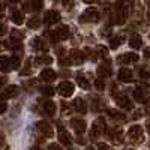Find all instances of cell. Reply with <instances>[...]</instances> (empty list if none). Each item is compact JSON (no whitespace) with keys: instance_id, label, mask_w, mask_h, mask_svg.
I'll return each mask as SVG.
<instances>
[{"instance_id":"f35d334b","label":"cell","mask_w":150,"mask_h":150,"mask_svg":"<svg viewBox=\"0 0 150 150\" xmlns=\"http://www.w3.org/2000/svg\"><path fill=\"white\" fill-rule=\"evenodd\" d=\"M5 32H6L5 24H2V23H0V36H2V35H5Z\"/></svg>"},{"instance_id":"b9f144b4","label":"cell","mask_w":150,"mask_h":150,"mask_svg":"<svg viewBox=\"0 0 150 150\" xmlns=\"http://www.w3.org/2000/svg\"><path fill=\"white\" fill-rule=\"evenodd\" d=\"M5 6H6V5H5L3 2H0V12H2V11L5 9Z\"/></svg>"},{"instance_id":"7bdbcfd3","label":"cell","mask_w":150,"mask_h":150,"mask_svg":"<svg viewBox=\"0 0 150 150\" xmlns=\"http://www.w3.org/2000/svg\"><path fill=\"white\" fill-rule=\"evenodd\" d=\"M147 129H149V132H150V122H147Z\"/></svg>"},{"instance_id":"4fadbf2b","label":"cell","mask_w":150,"mask_h":150,"mask_svg":"<svg viewBox=\"0 0 150 150\" xmlns=\"http://www.w3.org/2000/svg\"><path fill=\"white\" fill-rule=\"evenodd\" d=\"M137 60H138V56H137L135 53H126V54L119 56V62H120V63H125V65L135 63Z\"/></svg>"},{"instance_id":"7a4b0ae2","label":"cell","mask_w":150,"mask_h":150,"mask_svg":"<svg viewBox=\"0 0 150 150\" xmlns=\"http://www.w3.org/2000/svg\"><path fill=\"white\" fill-rule=\"evenodd\" d=\"M80 21L81 23H96V21H99V11L95 9V8L86 9L80 17Z\"/></svg>"},{"instance_id":"1f68e13d","label":"cell","mask_w":150,"mask_h":150,"mask_svg":"<svg viewBox=\"0 0 150 150\" xmlns=\"http://www.w3.org/2000/svg\"><path fill=\"white\" fill-rule=\"evenodd\" d=\"M41 92H42L45 96H53V95H54V89H53V87H50V86L41 87Z\"/></svg>"},{"instance_id":"9c48e42d","label":"cell","mask_w":150,"mask_h":150,"mask_svg":"<svg viewBox=\"0 0 150 150\" xmlns=\"http://www.w3.org/2000/svg\"><path fill=\"white\" fill-rule=\"evenodd\" d=\"M69 59H71V63L74 65H81L84 62V54L80 51V50H71L69 51Z\"/></svg>"},{"instance_id":"8992f818","label":"cell","mask_w":150,"mask_h":150,"mask_svg":"<svg viewBox=\"0 0 150 150\" xmlns=\"http://www.w3.org/2000/svg\"><path fill=\"white\" fill-rule=\"evenodd\" d=\"M36 128L39 129V132H41V134H44L45 137H53V135H54L51 125H50L48 122H45V120L38 122V123H36Z\"/></svg>"},{"instance_id":"d590c367","label":"cell","mask_w":150,"mask_h":150,"mask_svg":"<svg viewBox=\"0 0 150 150\" xmlns=\"http://www.w3.org/2000/svg\"><path fill=\"white\" fill-rule=\"evenodd\" d=\"M6 108H8L6 102H5V101H0V114H2V112H5V111H6Z\"/></svg>"},{"instance_id":"44dd1931","label":"cell","mask_w":150,"mask_h":150,"mask_svg":"<svg viewBox=\"0 0 150 150\" xmlns=\"http://www.w3.org/2000/svg\"><path fill=\"white\" fill-rule=\"evenodd\" d=\"M59 140H60V143H63L65 146H71L72 144V137L66 131H63V129L59 132Z\"/></svg>"},{"instance_id":"277c9868","label":"cell","mask_w":150,"mask_h":150,"mask_svg":"<svg viewBox=\"0 0 150 150\" xmlns=\"http://www.w3.org/2000/svg\"><path fill=\"white\" fill-rule=\"evenodd\" d=\"M105 132V122L104 119H96L92 125V132H90V137L93 138H98L99 135H102Z\"/></svg>"},{"instance_id":"83f0119b","label":"cell","mask_w":150,"mask_h":150,"mask_svg":"<svg viewBox=\"0 0 150 150\" xmlns=\"http://www.w3.org/2000/svg\"><path fill=\"white\" fill-rule=\"evenodd\" d=\"M51 63H53V57L50 56H41L36 60V65H51Z\"/></svg>"},{"instance_id":"d4e9b609","label":"cell","mask_w":150,"mask_h":150,"mask_svg":"<svg viewBox=\"0 0 150 150\" xmlns=\"http://www.w3.org/2000/svg\"><path fill=\"white\" fill-rule=\"evenodd\" d=\"M77 83H78V86L81 87V89H84V90H89L90 87H92L90 81L87 80L86 77H83V75H78V77H77Z\"/></svg>"},{"instance_id":"7c38bea8","label":"cell","mask_w":150,"mask_h":150,"mask_svg":"<svg viewBox=\"0 0 150 150\" xmlns=\"http://www.w3.org/2000/svg\"><path fill=\"white\" fill-rule=\"evenodd\" d=\"M128 135H129V138H132V140H140L141 135H143V128L140 126V125H134V126L129 128Z\"/></svg>"},{"instance_id":"7402d4cb","label":"cell","mask_w":150,"mask_h":150,"mask_svg":"<svg viewBox=\"0 0 150 150\" xmlns=\"http://www.w3.org/2000/svg\"><path fill=\"white\" fill-rule=\"evenodd\" d=\"M44 111L47 112L48 116H54V114H56V111H57V107H56L54 102L47 101V102H44Z\"/></svg>"},{"instance_id":"cb8c5ba5","label":"cell","mask_w":150,"mask_h":150,"mask_svg":"<svg viewBox=\"0 0 150 150\" xmlns=\"http://www.w3.org/2000/svg\"><path fill=\"white\" fill-rule=\"evenodd\" d=\"M57 35H59V41H65L71 36V30L66 26H62L60 29H57Z\"/></svg>"},{"instance_id":"60d3db41","label":"cell","mask_w":150,"mask_h":150,"mask_svg":"<svg viewBox=\"0 0 150 150\" xmlns=\"http://www.w3.org/2000/svg\"><path fill=\"white\" fill-rule=\"evenodd\" d=\"M144 56H146L147 59H150V48H146V50H144Z\"/></svg>"},{"instance_id":"836d02e7","label":"cell","mask_w":150,"mask_h":150,"mask_svg":"<svg viewBox=\"0 0 150 150\" xmlns=\"http://www.w3.org/2000/svg\"><path fill=\"white\" fill-rule=\"evenodd\" d=\"M50 39H51V42H57L59 41V35H57V30H53V32H50Z\"/></svg>"},{"instance_id":"8fae6325","label":"cell","mask_w":150,"mask_h":150,"mask_svg":"<svg viewBox=\"0 0 150 150\" xmlns=\"http://www.w3.org/2000/svg\"><path fill=\"white\" fill-rule=\"evenodd\" d=\"M117 78L122 83H131L132 81V71L128 69V68H122L117 74Z\"/></svg>"},{"instance_id":"e575fe53","label":"cell","mask_w":150,"mask_h":150,"mask_svg":"<svg viewBox=\"0 0 150 150\" xmlns=\"http://www.w3.org/2000/svg\"><path fill=\"white\" fill-rule=\"evenodd\" d=\"M95 87L98 90H104V87H105V83L102 81V80H96L95 81Z\"/></svg>"},{"instance_id":"6da1fadb","label":"cell","mask_w":150,"mask_h":150,"mask_svg":"<svg viewBox=\"0 0 150 150\" xmlns=\"http://www.w3.org/2000/svg\"><path fill=\"white\" fill-rule=\"evenodd\" d=\"M126 17H128L126 6H125L123 3H117L114 12H112V21H114L116 24H123L125 21H126Z\"/></svg>"},{"instance_id":"9a60e30c","label":"cell","mask_w":150,"mask_h":150,"mask_svg":"<svg viewBox=\"0 0 150 150\" xmlns=\"http://www.w3.org/2000/svg\"><path fill=\"white\" fill-rule=\"evenodd\" d=\"M41 80H44L45 83H51V81H54L56 80V71H53V69H44V71H41Z\"/></svg>"},{"instance_id":"7dc6e473","label":"cell","mask_w":150,"mask_h":150,"mask_svg":"<svg viewBox=\"0 0 150 150\" xmlns=\"http://www.w3.org/2000/svg\"><path fill=\"white\" fill-rule=\"evenodd\" d=\"M149 18H150V9H149Z\"/></svg>"},{"instance_id":"ac0fdd59","label":"cell","mask_w":150,"mask_h":150,"mask_svg":"<svg viewBox=\"0 0 150 150\" xmlns=\"http://www.w3.org/2000/svg\"><path fill=\"white\" fill-rule=\"evenodd\" d=\"M111 74H112V71H111V66H110L108 62H107L105 65H101V66L98 68V75H99V77H102V78L110 77Z\"/></svg>"},{"instance_id":"30bf717a","label":"cell","mask_w":150,"mask_h":150,"mask_svg":"<svg viewBox=\"0 0 150 150\" xmlns=\"http://www.w3.org/2000/svg\"><path fill=\"white\" fill-rule=\"evenodd\" d=\"M72 107H74V110L77 112H80V114H86L87 112V105H86L83 98H75L74 102H72Z\"/></svg>"},{"instance_id":"ba28073f","label":"cell","mask_w":150,"mask_h":150,"mask_svg":"<svg viewBox=\"0 0 150 150\" xmlns=\"http://www.w3.org/2000/svg\"><path fill=\"white\" fill-rule=\"evenodd\" d=\"M18 95V87L17 86H8L6 89L2 90V93H0V98H2V101H5V99H11Z\"/></svg>"},{"instance_id":"f6af8a7d","label":"cell","mask_w":150,"mask_h":150,"mask_svg":"<svg viewBox=\"0 0 150 150\" xmlns=\"http://www.w3.org/2000/svg\"><path fill=\"white\" fill-rule=\"evenodd\" d=\"M2 47H3V44H2V42H0V50H2Z\"/></svg>"},{"instance_id":"d6a6232c","label":"cell","mask_w":150,"mask_h":150,"mask_svg":"<svg viewBox=\"0 0 150 150\" xmlns=\"http://www.w3.org/2000/svg\"><path fill=\"white\" fill-rule=\"evenodd\" d=\"M30 6H32V11H41L42 6H44V3L42 2H32Z\"/></svg>"},{"instance_id":"484cf974","label":"cell","mask_w":150,"mask_h":150,"mask_svg":"<svg viewBox=\"0 0 150 150\" xmlns=\"http://www.w3.org/2000/svg\"><path fill=\"white\" fill-rule=\"evenodd\" d=\"M27 27L32 29V30L39 29V27H41V20H39V17H32V18H29V21H27Z\"/></svg>"},{"instance_id":"52a82bcc","label":"cell","mask_w":150,"mask_h":150,"mask_svg":"<svg viewBox=\"0 0 150 150\" xmlns=\"http://www.w3.org/2000/svg\"><path fill=\"white\" fill-rule=\"evenodd\" d=\"M71 126H72V129L77 132V134H84V131H86V122L83 120V119H77V117H74V119H71Z\"/></svg>"},{"instance_id":"d6986e66","label":"cell","mask_w":150,"mask_h":150,"mask_svg":"<svg viewBox=\"0 0 150 150\" xmlns=\"http://www.w3.org/2000/svg\"><path fill=\"white\" fill-rule=\"evenodd\" d=\"M30 44H32V47H33L35 50H41V51H47V50H48V47H47V44L44 42L42 38H33V41H32Z\"/></svg>"},{"instance_id":"4316f807","label":"cell","mask_w":150,"mask_h":150,"mask_svg":"<svg viewBox=\"0 0 150 150\" xmlns=\"http://www.w3.org/2000/svg\"><path fill=\"white\" fill-rule=\"evenodd\" d=\"M134 98H135L138 102H143V104L147 102V98L144 96V90H143V89H135V92H134Z\"/></svg>"},{"instance_id":"4dcf8cb0","label":"cell","mask_w":150,"mask_h":150,"mask_svg":"<svg viewBox=\"0 0 150 150\" xmlns=\"http://www.w3.org/2000/svg\"><path fill=\"white\" fill-rule=\"evenodd\" d=\"M110 137H111V138L114 140L116 143H119V141L122 140V131H120V129H114V131L110 134Z\"/></svg>"},{"instance_id":"ee69618b","label":"cell","mask_w":150,"mask_h":150,"mask_svg":"<svg viewBox=\"0 0 150 150\" xmlns=\"http://www.w3.org/2000/svg\"><path fill=\"white\" fill-rule=\"evenodd\" d=\"M32 150H41V149H38V147H33V149H32Z\"/></svg>"},{"instance_id":"bcb514c9","label":"cell","mask_w":150,"mask_h":150,"mask_svg":"<svg viewBox=\"0 0 150 150\" xmlns=\"http://www.w3.org/2000/svg\"><path fill=\"white\" fill-rule=\"evenodd\" d=\"M87 150H93V149H92V147H87Z\"/></svg>"},{"instance_id":"e0dca14e","label":"cell","mask_w":150,"mask_h":150,"mask_svg":"<svg viewBox=\"0 0 150 150\" xmlns=\"http://www.w3.org/2000/svg\"><path fill=\"white\" fill-rule=\"evenodd\" d=\"M114 99H116V102H117V105H120L122 108H125V110H132V102L129 101V99L126 98V96H114Z\"/></svg>"},{"instance_id":"74e56055","label":"cell","mask_w":150,"mask_h":150,"mask_svg":"<svg viewBox=\"0 0 150 150\" xmlns=\"http://www.w3.org/2000/svg\"><path fill=\"white\" fill-rule=\"evenodd\" d=\"M140 77H143V78H147V77H150V72H146L144 69H141V71H140Z\"/></svg>"},{"instance_id":"603a6c76","label":"cell","mask_w":150,"mask_h":150,"mask_svg":"<svg viewBox=\"0 0 150 150\" xmlns=\"http://www.w3.org/2000/svg\"><path fill=\"white\" fill-rule=\"evenodd\" d=\"M11 69V60L6 56H0V71L2 72H9Z\"/></svg>"},{"instance_id":"5bb4252c","label":"cell","mask_w":150,"mask_h":150,"mask_svg":"<svg viewBox=\"0 0 150 150\" xmlns=\"http://www.w3.org/2000/svg\"><path fill=\"white\" fill-rule=\"evenodd\" d=\"M11 20L14 21L17 26H21V24L24 23V14H23V11H20V9H12V11H11Z\"/></svg>"},{"instance_id":"3957f363","label":"cell","mask_w":150,"mask_h":150,"mask_svg":"<svg viewBox=\"0 0 150 150\" xmlns=\"http://www.w3.org/2000/svg\"><path fill=\"white\" fill-rule=\"evenodd\" d=\"M74 90H75V86H74L71 81H63V83H60L59 87H57V92H59V95H60L62 98H69V96H72Z\"/></svg>"},{"instance_id":"ffe728a7","label":"cell","mask_w":150,"mask_h":150,"mask_svg":"<svg viewBox=\"0 0 150 150\" xmlns=\"http://www.w3.org/2000/svg\"><path fill=\"white\" fill-rule=\"evenodd\" d=\"M123 42H125V38H123L122 35H116V36H112L111 39H110V48H111V50H116V48H119Z\"/></svg>"},{"instance_id":"8d00e7d4","label":"cell","mask_w":150,"mask_h":150,"mask_svg":"<svg viewBox=\"0 0 150 150\" xmlns=\"http://www.w3.org/2000/svg\"><path fill=\"white\" fill-rule=\"evenodd\" d=\"M98 149H99V150H111L110 146H108V144H104V143H99V144H98Z\"/></svg>"},{"instance_id":"f546056e","label":"cell","mask_w":150,"mask_h":150,"mask_svg":"<svg viewBox=\"0 0 150 150\" xmlns=\"http://www.w3.org/2000/svg\"><path fill=\"white\" fill-rule=\"evenodd\" d=\"M11 68L12 69H18L20 68V63H21V59L18 56H14V57H11Z\"/></svg>"},{"instance_id":"ab89813d","label":"cell","mask_w":150,"mask_h":150,"mask_svg":"<svg viewBox=\"0 0 150 150\" xmlns=\"http://www.w3.org/2000/svg\"><path fill=\"white\" fill-rule=\"evenodd\" d=\"M50 150H62V149L57 144H50Z\"/></svg>"},{"instance_id":"2e32d148","label":"cell","mask_w":150,"mask_h":150,"mask_svg":"<svg viewBox=\"0 0 150 150\" xmlns=\"http://www.w3.org/2000/svg\"><path fill=\"white\" fill-rule=\"evenodd\" d=\"M129 47H132L134 50H138L140 47H143V38L138 33H134L129 38Z\"/></svg>"},{"instance_id":"f1b7e54d","label":"cell","mask_w":150,"mask_h":150,"mask_svg":"<svg viewBox=\"0 0 150 150\" xmlns=\"http://www.w3.org/2000/svg\"><path fill=\"white\" fill-rule=\"evenodd\" d=\"M108 116L112 117L114 120H125L126 117H125V114H122V112L116 111V110H108Z\"/></svg>"},{"instance_id":"5b68a950","label":"cell","mask_w":150,"mask_h":150,"mask_svg":"<svg viewBox=\"0 0 150 150\" xmlns=\"http://www.w3.org/2000/svg\"><path fill=\"white\" fill-rule=\"evenodd\" d=\"M60 14L57 11H47L45 12V15H44V21H45V24H48V26H51V24H56V23H59L60 21Z\"/></svg>"}]
</instances>
